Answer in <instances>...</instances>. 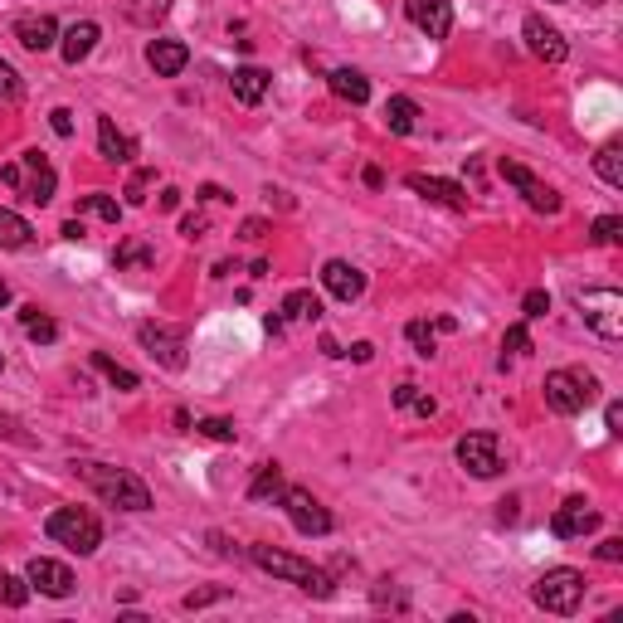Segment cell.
I'll use <instances>...</instances> for the list:
<instances>
[{
    "label": "cell",
    "instance_id": "1",
    "mask_svg": "<svg viewBox=\"0 0 623 623\" xmlns=\"http://www.w3.org/2000/svg\"><path fill=\"white\" fill-rule=\"evenodd\" d=\"M78 477L117 512H147L151 507V487L127 468H108V463H78Z\"/></svg>",
    "mask_w": 623,
    "mask_h": 623
},
{
    "label": "cell",
    "instance_id": "2",
    "mask_svg": "<svg viewBox=\"0 0 623 623\" xmlns=\"http://www.w3.org/2000/svg\"><path fill=\"white\" fill-rule=\"evenodd\" d=\"M249 560H254L258 570H268V575H278V580H288V585L307 589V594H317V599H331V575H327V570H317L312 560L293 555V550L249 546Z\"/></svg>",
    "mask_w": 623,
    "mask_h": 623
},
{
    "label": "cell",
    "instance_id": "3",
    "mask_svg": "<svg viewBox=\"0 0 623 623\" xmlns=\"http://www.w3.org/2000/svg\"><path fill=\"white\" fill-rule=\"evenodd\" d=\"M44 531H49L54 546H69L78 555H93V550L103 546V521L93 512H83V507H59V512L44 521Z\"/></svg>",
    "mask_w": 623,
    "mask_h": 623
},
{
    "label": "cell",
    "instance_id": "4",
    "mask_svg": "<svg viewBox=\"0 0 623 623\" xmlns=\"http://www.w3.org/2000/svg\"><path fill=\"white\" fill-rule=\"evenodd\" d=\"M531 599H536L546 614H580V604H585V575L570 570V565H555V570H546V575L531 585Z\"/></svg>",
    "mask_w": 623,
    "mask_h": 623
},
{
    "label": "cell",
    "instance_id": "5",
    "mask_svg": "<svg viewBox=\"0 0 623 623\" xmlns=\"http://www.w3.org/2000/svg\"><path fill=\"white\" fill-rule=\"evenodd\" d=\"M5 185H15L30 205H49L54 200V190H59V176H54V166H49V156L44 151H25L20 161H10L5 171Z\"/></svg>",
    "mask_w": 623,
    "mask_h": 623
},
{
    "label": "cell",
    "instance_id": "6",
    "mask_svg": "<svg viewBox=\"0 0 623 623\" xmlns=\"http://www.w3.org/2000/svg\"><path fill=\"white\" fill-rule=\"evenodd\" d=\"M599 400V380L589 370H550L546 375V404L555 414H585Z\"/></svg>",
    "mask_w": 623,
    "mask_h": 623
},
{
    "label": "cell",
    "instance_id": "7",
    "mask_svg": "<svg viewBox=\"0 0 623 623\" xmlns=\"http://www.w3.org/2000/svg\"><path fill=\"white\" fill-rule=\"evenodd\" d=\"M575 302H580L585 322L594 327V336H604V341H619L623 336V293L619 288H585Z\"/></svg>",
    "mask_w": 623,
    "mask_h": 623
},
{
    "label": "cell",
    "instance_id": "8",
    "mask_svg": "<svg viewBox=\"0 0 623 623\" xmlns=\"http://www.w3.org/2000/svg\"><path fill=\"white\" fill-rule=\"evenodd\" d=\"M453 453H458V463H463L473 477H497L502 473V439L487 434V429H482V434H463Z\"/></svg>",
    "mask_w": 623,
    "mask_h": 623
},
{
    "label": "cell",
    "instance_id": "9",
    "mask_svg": "<svg viewBox=\"0 0 623 623\" xmlns=\"http://www.w3.org/2000/svg\"><path fill=\"white\" fill-rule=\"evenodd\" d=\"M283 512H288V521H293L302 536H327L331 526H336L331 512L307 492V487H288V492H283Z\"/></svg>",
    "mask_w": 623,
    "mask_h": 623
},
{
    "label": "cell",
    "instance_id": "10",
    "mask_svg": "<svg viewBox=\"0 0 623 623\" xmlns=\"http://www.w3.org/2000/svg\"><path fill=\"white\" fill-rule=\"evenodd\" d=\"M137 341L147 346V356H156L166 370H185V331L166 327V322H142Z\"/></svg>",
    "mask_w": 623,
    "mask_h": 623
},
{
    "label": "cell",
    "instance_id": "11",
    "mask_svg": "<svg viewBox=\"0 0 623 623\" xmlns=\"http://www.w3.org/2000/svg\"><path fill=\"white\" fill-rule=\"evenodd\" d=\"M497 171H502V181H512L516 190H521V200H526L536 215H560V195H555L541 176H531L526 166H516V161H507V156H502V166H497Z\"/></svg>",
    "mask_w": 623,
    "mask_h": 623
},
{
    "label": "cell",
    "instance_id": "12",
    "mask_svg": "<svg viewBox=\"0 0 623 623\" xmlns=\"http://www.w3.org/2000/svg\"><path fill=\"white\" fill-rule=\"evenodd\" d=\"M25 580H30V589L49 594V599H69L74 594V570L64 560H49V555H35L25 565Z\"/></svg>",
    "mask_w": 623,
    "mask_h": 623
},
{
    "label": "cell",
    "instance_id": "13",
    "mask_svg": "<svg viewBox=\"0 0 623 623\" xmlns=\"http://www.w3.org/2000/svg\"><path fill=\"white\" fill-rule=\"evenodd\" d=\"M521 35H526V49L536 54V59H546V64H565V54H570V44L565 35L550 25L546 15H526V25H521Z\"/></svg>",
    "mask_w": 623,
    "mask_h": 623
},
{
    "label": "cell",
    "instance_id": "14",
    "mask_svg": "<svg viewBox=\"0 0 623 623\" xmlns=\"http://www.w3.org/2000/svg\"><path fill=\"white\" fill-rule=\"evenodd\" d=\"M599 526V512L589 507L585 497H570V502H560L555 516H550V531L560 536V541H575V536H589Z\"/></svg>",
    "mask_w": 623,
    "mask_h": 623
},
{
    "label": "cell",
    "instance_id": "15",
    "mask_svg": "<svg viewBox=\"0 0 623 623\" xmlns=\"http://www.w3.org/2000/svg\"><path fill=\"white\" fill-rule=\"evenodd\" d=\"M404 15L429 39H448V30H453V5L448 0H404Z\"/></svg>",
    "mask_w": 623,
    "mask_h": 623
},
{
    "label": "cell",
    "instance_id": "16",
    "mask_svg": "<svg viewBox=\"0 0 623 623\" xmlns=\"http://www.w3.org/2000/svg\"><path fill=\"white\" fill-rule=\"evenodd\" d=\"M322 288H327L336 302H356V297L366 293V273H361L356 263H346V258H327V263H322Z\"/></svg>",
    "mask_w": 623,
    "mask_h": 623
},
{
    "label": "cell",
    "instance_id": "17",
    "mask_svg": "<svg viewBox=\"0 0 623 623\" xmlns=\"http://www.w3.org/2000/svg\"><path fill=\"white\" fill-rule=\"evenodd\" d=\"M404 185L414 190V195H424V200H434V205H448V210H468V190L458 181H443V176H424V171H409Z\"/></svg>",
    "mask_w": 623,
    "mask_h": 623
},
{
    "label": "cell",
    "instance_id": "18",
    "mask_svg": "<svg viewBox=\"0 0 623 623\" xmlns=\"http://www.w3.org/2000/svg\"><path fill=\"white\" fill-rule=\"evenodd\" d=\"M10 35L20 39L30 54H44V49H54V44H59V20H54V15H20Z\"/></svg>",
    "mask_w": 623,
    "mask_h": 623
},
{
    "label": "cell",
    "instance_id": "19",
    "mask_svg": "<svg viewBox=\"0 0 623 623\" xmlns=\"http://www.w3.org/2000/svg\"><path fill=\"white\" fill-rule=\"evenodd\" d=\"M98 39H103V30H98V20H74L64 35H59V54H64V64H83L93 49H98Z\"/></svg>",
    "mask_w": 623,
    "mask_h": 623
},
{
    "label": "cell",
    "instance_id": "20",
    "mask_svg": "<svg viewBox=\"0 0 623 623\" xmlns=\"http://www.w3.org/2000/svg\"><path fill=\"white\" fill-rule=\"evenodd\" d=\"M268 88H273V74L258 69V64H244V69H234V78H229V93H234L244 108H258V103L268 98Z\"/></svg>",
    "mask_w": 623,
    "mask_h": 623
},
{
    "label": "cell",
    "instance_id": "21",
    "mask_svg": "<svg viewBox=\"0 0 623 623\" xmlns=\"http://www.w3.org/2000/svg\"><path fill=\"white\" fill-rule=\"evenodd\" d=\"M147 64L156 69V78H176L190 64V49L181 39H151L147 44Z\"/></svg>",
    "mask_w": 623,
    "mask_h": 623
},
{
    "label": "cell",
    "instance_id": "22",
    "mask_svg": "<svg viewBox=\"0 0 623 623\" xmlns=\"http://www.w3.org/2000/svg\"><path fill=\"white\" fill-rule=\"evenodd\" d=\"M331 93H336L341 103L361 108V103H370V78L361 74V69H331Z\"/></svg>",
    "mask_w": 623,
    "mask_h": 623
},
{
    "label": "cell",
    "instance_id": "23",
    "mask_svg": "<svg viewBox=\"0 0 623 623\" xmlns=\"http://www.w3.org/2000/svg\"><path fill=\"white\" fill-rule=\"evenodd\" d=\"M385 127H390L395 137H409V132L419 127V103L404 98V93H395V98L385 103Z\"/></svg>",
    "mask_w": 623,
    "mask_h": 623
},
{
    "label": "cell",
    "instance_id": "24",
    "mask_svg": "<svg viewBox=\"0 0 623 623\" xmlns=\"http://www.w3.org/2000/svg\"><path fill=\"white\" fill-rule=\"evenodd\" d=\"M30 244H35V229H30V220L0 205V249H30Z\"/></svg>",
    "mask_w": 623,
    "mask_h": 623
},
{
    "label": "cell",
    "instance_id": "25",
    "mask_svg": "<svg viewBox=\"0 0 623 623\" xmlns=\"http://www.w3.org/2000/svg\"><path fill=\"white\" fill-rule=\"evenodd\" d=\"M283 468L278 463H263L254 473V482H249V502H283Z\"/></svg>",
    "mask_w": 623,
    "mask_h": 623
},
{
    "label": "cell",
    "instance_id": "26",
    "mask_svg": "<svg viewBox=\"0 0 623 623\" xmlns=\"http://www.w3.org/2000/svg\"><path fill=\"white\" fill-rule=\"evenodd\" d=\"M98 151H103V161H112V166H122V161L132 156V142L117 132L112 117H98Z\"/></svg>",
    "mask_w": 623,
    "mask_h": 623
},
{
    "label": "cell",
    "instance_id": "27",
    "mask_svg": "<svg viewBox=\"0 0 623 623\" xmlns=\"http://www.w3.org/2000/svg\"><path fill=\"white\" fill-rule=\"evenodd\" d=\"M122 15L142 30H156L166 15H171V0H122Z\"/></svg>",
    "mask_w": 623,
    "mask_h": 623
},
{
    "label": "cell",
    "instance_id": "28",
    "mask_svg": "<svg viewBox=\"0 0 623 623\" xmlns=\"http://www.w3.org/2000/svg\"><path fill=\"white\" fill-rule=\"evenodd\" d=\"M283 317H288V322H317V317H322V302H317L312 288H293V293L283 297Z\"/></svg>",
    "mask_w": 623,
    "mask_h": 623
},
{
    "label": "cell",
    "instance_id": "29",
    "mask_svg": "<svg viewBox=\"0 0 623 623\" xmlns=\"http://www.w3.org/2000/svg\"><path fill=\"white\" fill-rule=\"evenodd\" d=\"M594 171H599V181H604V185L623 190V147H619V142H609V147L594 156Z\"/></svg>",
    "mask_w": 623,
    "mask_h": 623
},
{
    "label": "cell",
    "instance_id": "30",
    "mask_svg": "<svg viewBox=\"0 0 623 623\" xmlns=\"http://www.w3.org/2000/svg\"><path fill=\"white\" fill-rule=\"evenodd\" d=\"M93 366L103 370V375H108V380H112V385H117V390H137V385H142V380H137V370L117 366V361H112L108 351H93Z\"/></svg>",
    "mask_w": 623,
    "mask_h": 623
},
{
    "label": "cell",
    "instance_id": "31",
    "mask_svg": "<svg viewBox=\"0 0 623 623\" xmlns=\"http://www.w3.org/2000/svg\"><path fill=\"white\" fill-rule=\"evenodd\" d=\"M395 404H400V409H414V414H424V419H434V409H439L434 395H424L419 385H400V390H395Z\"/></svg>",
    "mask_w": 623,
    "mask_h": 623
},
{
    "label": "cell",
    "instance_id": "32",
    "mask_svg": "<svg viewBox=\"0 0 623 623\" xmlns=\"http://www.w3.org/2000/svg\"><path fill=\"white\" fill-rule=\"evenodd\" d=\"M78 210H88V215H98V220H108V224L122 220V205H117L112 195H83V200H78Z\"/></svg>",
    "mask_w": 623,
    "mask_h": 623
},
{
    "label": "cell",
    "instance_id": "33",
    "mask_svg": "<svg viewBox=\"0 0 623 623\" xmlns=\"http://www.w3.org/2000/svg\"><path fill=\"white\" fill-rule=\"evenodd\" d=\"M20 322H25V331H30V341H54V336H59V327H54L39 307H25V312H20Z\"/></svg>",
    "mask_w": 623,
    "mask_h": 623
},
{
    "label": "cell",
    "instance_id": "34",
    "mask_svg": "<svg viewBox=\"0 0 623 623\" xmlns=\"http://www.w3.org/2000/svg\"><path fill=\"white\" fill-rule=\"evenodd\" d=\"M404 336H409L414 356H424V361L434 356V327H429V322H409V327H404Z\"/></svg>",
    "mask_w": 623,
    "mask_h": 623
},
{
    "label": "cell",
    "instance_id": "35",
    "mask_svg": "<svg viewBox=\"0 0 623 623\" xmlns=\"http://www.w3.org/2000/svg\"><path fill=\"white\" fill-rule=\"evenodd\" d=\"M195 429H200L205 439H215V443H234V439H239V429H234V419H220V414H215V419H200Z\"/></svg>",
    "mask_w": 623,
    "mask_h": 623
},
{
    "label": "cell",
    "instance_id": "36",
    "mask_svg": "<svg viewBox=\"0 0 623 623\" xmlns=\"http://www.w3.org/2000/svg\"><path fill=\"white\" fill-rule=\"evenodd\" d=\"M25 599H30V585H25V580H15V575H5V570H0V604H10V609H20V604H25Z\"/></svg>",
    "mask_w": 623,
    "mask_h": 623
},
{
    "label": "cell",
    "instance_id": "37",
    "mask_svg": "<svg viewBox=\"0 0 623 623\" xmlns=\"http://www.w3.org/2000/svg\"><path fill=\"white\" fill-rule=\"evenodd\" d=\"M589 239H594V244H619V239H623V220H619V215H604V220H594Z\"/></svg>",
    "mask_w": 623,
    "mask_h": 623
},
{
    "label": "cell",
    "instance_id": "38",
    "mask_svg": "<svg viewBox=\"0 0 623 623\" xmlns=\"http://www.w3.org/2000/svg\"><path fill=\"white\" fill-rule=\"evenodd\" d=\"M550 312V293L546 288H531V293L521 297V317H526V322H536V317H546Z\"/></svg>",
    "mask_w": 623,
    "mask_h": 623
},
{
    "label": "cell",
    "instance_id": "39",
    "mask_svg": "<svg viewBox=\"0 0 623 623\" xmlns=\"http://www.w3.org/2000/svg\"><path fill=\"white\" fill-rule=\"evenodd\" d=\"M0 98H5V103H20V98H25V83H20V74H15L5 59H0Z\"/></svg>",
    "mask_w": 623,
    "mask_h": 623
},
{
    "label": "cell",
    "instance_id": "40",
    "mask_svg": "<svg viewBox=\"0 0 623 623\" xmlns=\"http://www.w3.org/2000/svg\"><path fill=\"white\" fill-rule=\"evenodd\" d=\"M502 351H507V356H526V351H531V331H526V322L507 327V336H502Z\"/></svg>",
    "mask_w": 623,
    "mask_h": 623
},
{
    "label": "cell",
    "instance_id": "41",
    "mask_svg": "<svg viewBox=\"0 0 623 623\" xmlns=\"http://www.w3.org/2000/svg\"><path fill=\"white\" fill-rule=\"evenodd\" d=\"M112 263H117V268H132V263H137V268H147L151 249H147V244H122V249L112 254Z\"/></svg>",
    "mask_w": 623,
    "mask_h": 623
},
{
    "label": "cell",
    "instance_id": "42",
    "mask_svg": "<svg viewBox=\"0 0 623 623\" xmlns=\"http://www.w3.org/2000/svg\"><path fill=\"white\" fill-rule=\"evenodd\" d=\"M147 185H151V171H137V176L127 181V205H142V200H147Z\"/></svg>",
    "mask_w": 623,
    "mask_h": 623
},
{
    "label": "cell",
    "instance_id": "43",
    "mask_svg": "<svg viewBox=\"0 0 623 623\" xmlns=\"http://www.w3.org/2000/svg\"><path fill=\"white\" fill-rule=\"evenodd\" d=\"M229 589H195V594H185L181 604L185 609H205V604H215V599H224Z\"/></svg>",
    "mask_w": 623,
    "mask_h": 623
},
{
    "label": "cell",
    "instance_id": "44",
    "mask_svg": "<svg viewBox=\"0 0 623 623\" xmlns=\"http://www.w3.org/2000/svg\"><path fill=\"white\" fill-rule=\"evenodd\" d=\"M594 555H599L604 565H619V560H623V541H619V536H609V541H599V546H594Z\"/></svg>",
    "mask_w": 623,
    "mask_h": 623
},
{
    "label": "cell",
    "instance_id": "45",
    "mask_svg": "<svg viewBox=\"0 0 623 623\" xmlns=\"http://www.w3.org/2000/svg\"><path fill=\"white\" fill-rule=\"evenodd\" d=\"M49 127H54L59 137H74V112H69V108H54V112H49Z\"/></svg>",
    "mask_w": 623,
    "mask_h": 623
},
{
    "label": "cell",
    "instance_id": "46",
    "mask_svg": "<svg viewBox=\"0 0 623 623\" xmlns=\"http://www.w3.org/2000/svg\"><path fill=\"white\" fill-rule=\"evenodd\" d=\"M181 234H185V239H200V234H205V220H200V215H185Z\"/></svg>",
    "mask_w": 623,
    "mask_h": 623
},
{
    "label": "cell",
    "instance_id": "47",
    "mask_svg": "<svg viewBox=\"0 0 623 623\" xmlns=\"http://www.w3.org/2000/svg\"><path fill=\"white\" fill-rule=\"evenodd\" d=\"M156 205H161V210H176V205H181V190H176V185H166V190H161V200H156Z\"/></svg>",
    "mask_w": 623,
    "mask_h": 623
},
{
    "label": "cell",
    "instance_id": "48",
    "mask_svg": "<svg viewBox=\"0 0 623 623\" xmlns=\"http://www.w3.org/2000/svg\"><path fill=\"white\" fill-rule=\"evenodd\" d=\"M604 419H609V434H623V404H609Z\"/></svg>",
    "mask_w": 623,
    "mask_h": 623
},
{
    "label": "cell",
    "instance_id": "49",
    "mask_svg": "<svg viewBox=\"0 0 623 623\" xmlns=\"http://www.w3.org/2000/svg\"><path fill=\"white\" fill-rule=\"evenodd\" d=\"M239 234H244V239H263V234H268V224H263V220H244Z\"/></svg>",
    "mask_w": 623,
    "mask_h": 623
},
{
    "label": "cell",
    "instance_id": "50",
    "mask_svg": "<svg viewBox=\"0 0 623 623\" xmlns=\"http://www.w3.org/2000/svg\"><path fill=\"white\" fill-rule=\"evenodd\" d=\"M370 356H375V346H370V341H356V346H351V361H361V366H366Z\"/></svg>",
    "mask_w": 623,
    "mask_h": 623
},
{
    "label": "cell",
    "instance_id": "51",
    "mask_svg": "<svg viewBox=\"0 0 623 623\" xmlns=\"http://www.w3.org/2000/svg\"><path fill=\"white\" fill-rule=\"evenodd\" d=\"M0 434H5V439H25V434H20V424H15L10 414H0Z\"/></svg>",
    "mask_w": 623,
    "mask_h": 623
},
{
    "label": "cell",
    "instance_id": "52",
    "mask_svg": "<svg viewBox=\"0 0 623 623\" xmlns=\"http://www.w3.org/2000/svg\"><path fill=\"white\" fill-rule=\"evenodd\" d=\"M59 234H64L69 244H78V239H83V220H69V224H64V229H59Z\"/></svg>",
    "mask_w": 623,
    "mask_h": 623
},
{
    "label": "cell",
    "instance_id": "53",
    "mask_svg": "<svg viewBox=\"0 0 623 623\" xmlns=\"http://www.w3.org/2000/svg\"><path fill=\"white\" fill-rule=\"evenodd\" d=\"M366 185L370 190H380V185H385V171H380V166H366Z\"/></svg>",
    "mask_w": 623,
    "mask_h": 623
},
{
    "label": "cell",
    "instance_id": "54",
    "mask_svg": "<svg viewBox=\"0 0 623 623\" xmlns=\"http://www.w3.org/2000/svg\"><path fill=\"white\" fill-rule=\"evenodd\" d=\"M516 507H521V502H516V497H507V502H502V521H516Z\"/></svg>",
    "mask_w": 623,
    "mask_h": 623
},
{
    "label": "cell",
    "instance_id": "55",
    "mask_svg": "<svg viewBox=\"0 0 623 623\" xmlns=\"http://www.w3.org/2000/svg\"><path fill=\"white\" fill-rule=\"evenodd\" d=\"M0 307H10V288L5 283H0Z\"/></svg>",
    "mask_w": 623,
    "mask_h": 623
},
{
    "label": "cell",
    "instance_id": "56",
    "mask_svg": "<svg viewBox=\"0 0 623 623\" xmlns=\"http://www.w3.org/2000/svg\"><path fill=\"white\" fill-rule=\"evenodd\" d=\"M0 370H5V356H0Z\"/></svg>",
    "mask_w": 623,
    "mask_h": 623
},
{
    "label": "cell",
    "instance_id": "57",
    "mask_svg": "<svg viewBox=\"0 0 623 623\" xmlns=\"http://www.w3.org/2000/svg\"><path fill=\"white\" fill-rule=\"evenodd\" d=\"M589 5H599V0H589Z\"/></svg>",
    "mask_w": 623,
    "mask_h": 623
}]
</instances>
